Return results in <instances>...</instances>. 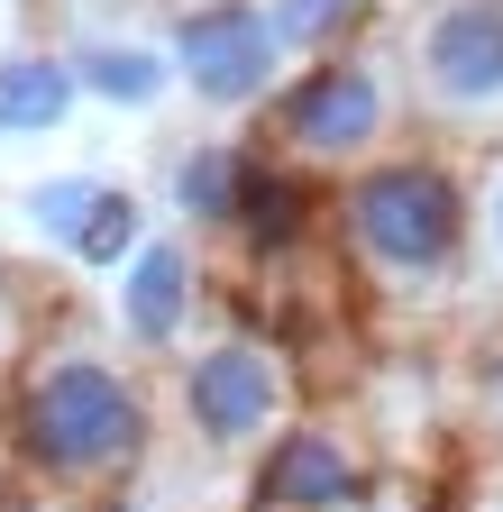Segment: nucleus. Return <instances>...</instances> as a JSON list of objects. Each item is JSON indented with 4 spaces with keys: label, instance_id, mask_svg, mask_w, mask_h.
Returning a JSON list of instances; mask_svg holds the SVG:
<instances>
[{
    "label": "nucleus",
    "instance_id": "nucleus-1",
    "mask_svg": "<svg viewBox=\"0 0 503 512\" xmlns=\"http://www.w3.org/2000/svg\"><path fill=\"white\" fill-rule=\"evenodd\" d=\"M156 448V403H147V375L119 366V348L65 330V339H37L10 375V458L37 494H65V503H110L147 467Z\"/></svg>",
    "mask_w": 503,
    "mask_h": 512
},
{
    "label": "nucleus",
    "instance_id": "nucleus-2",
    "mask_svg": "<svg viewBox=\"0 0 503 512\" xmlns=\"http://www.w3.org/2000/svg\"><path fill=\"white\" fill-rule=\"evenodd\" d=\"M330 238L348 247V266L375 293H439L467 266L476 202L458 165H439L421 147H385L330 183Z\"/></svg>",
    "mask_w": 503,
    "mask_h": 512
},
{
    "label": "nucleus",
    "instance_id": "nucleus-3",
    "mask_svg": "<svg viewBox=\"0 0 503 512\" xmlns=\"http://www.w3.org/2000/svg\"><path fill=\"white\" fill-rule=\"evenodd\" d=\"M394 119H403V92L385 83V64H375V55L348 46V55H311V64H293V74L266 92V138H257V147H275L284 165L339 183L348 165L385 156Z\"/></svg>",
    "mask_w": 503,
    "mask_h": 512
},
{
    "label": "nucleus",
    "instance_id": "nucleus-4",
    "mask_svg": "<svg viewBox=\"0 0 503 512\" xmlns=\"http://www.w3.org/2000/svg\"><path fill=\"white\" fill-rule=\"evenodd\" d=\"M174 412H183V430H193L202 458L247 467V458H257V448L302 412L293 357H284L275 339H257V330H220V339H202V348H183V366H174Z\"/></svg>",
    "mask_w": 503,
    "mask_h": 512
},
{
    "label": "nucleus",
    "instance_id": "nucleus-5",
    "mask_svg": "<svg viewBox=\"0 0 503 512\" xmlns=\"http://www.w3.org/2000/svg\"><path fill=\"white\" fill-rule=\"evenodd\" d=\"M165 64L202 110H266V92L293 74V55L266 28V0H183L165 28Z\"/></svg>",
    "mask_w": 503,
    "mask_h": 512
},
{
    "label": "nucleus",
    "instance_id": "nucleus-6",
    "mask_svg": "<svg viewBox=\"0 0 503 512\" xmlns=\"http://www.w3.org/2000/svg\"><path fill=\"white\" fill-rule=\"evenodd\" d=\"M412 101L439 119L503 110V0H430L412 19Z\"/></svg>",
    "mask_w": 503,
    "mask_h": 512
},
{
    "label": "nucleus",
    "instance_id": "nucleus-7",
    "mask_svg": "<svg viewBox=\"0 0 503 512\" xmlns=\"http://www.w3.org/2000/svg\"><path fill=\"white\" fill-rule=\"evenodd\" d=\"M366 448L339 421H284L257 458H247V512H357L366 503Z\"/></svg>",
    "mask_w": 503,
    "mask_h": 512
},
{
    "label": "nucleus",
    "instance_id": "nucleus-8",
    "mask_svg": "<svg viewBox=\"0 0 503 512\" xmlns=\"http://www.w3.org/2000/svg\"><path fill=\"white\" fill-rule=\"evenodd\" d=\"M321 220H330V192H321V174H302V165H284L275 147H257V138H247L229 238H238L247 256H257V266H284V256H302L311 238H321Z\"/></svg>",
    "mask_w": 503,
    "mask_h": 512
},
{
    "label": "nucleus",
    "instance_id": "nucleus-9",
    "mask_svg": "<svg viewBox=\"0 0 503 512\" xmlns=\"http://www.w3.org/2000/svg\"><path fill=\"white\" fill-rule=\"evenodd\" d=\"M202 320V247L193 238H147L119 266V339L138 357H174Z\"/></svg>",
    "mask_w": 503,
    "mask_h": 512
},
{
    "label": "nucleus",
    "instance_id": "nucleus-10",
    "mask_svg": "<svg viewBox=\"0 0 503 512\" xmlns=\"http://www.w3.org/2000/svg\"><path fill=\"white\" fill-rule=\"evenodd\" d=\"M238 165H247V138H183L165 156V192H174V220L193 238H229V211H238Z\"/></svg>",
    "mask_w": 503,
    "mask_h": 512
},
{
    "label": "nucleus",
    "instance_id": "nucleus-11",
    "mask_svg": "<svg viewBox=\"0 0 503 512\" xmlns=\"http://www.w3.org/2000/svg\"><path fill=\"white\" fill-rule=\"evenodd\" d=\"M74 101H83V83L65 55H46V46L0 55V138H46V128L74 119Z\"/></svg>",
    "mask_w": 503,
    "mask_h": 512
},
{
    "label": "nucleus",
    "instance_id": "nucleus-12",
    "mask_svg": "<svg viewBox=\"0 0 503 512\" xmlns=\"http://www.w3.org/2000/svg\"><path fill=\"white\" fill-rule=\"evenodd\" d=\"M65 64H74V83H83L92 101H110V110H156V101L174 92V64H165V46L92 37V46H74Z\"/></svg>",
    "mask_w": 503,
    "mask_h": 512
},
{
    "label": "nucleus",
    "instance_id": "nucleus-13",
    "mask_svg": "<svg viewBox=\"0 0 503 512\" xmlns=\"http://www.w3.org/2000/svg\"><path fill=\"white\" fill-rule=\"evenodd\" d=\"M138 247H147V202H138L129 183H101V202L83 211V229L65 238V256H74L83 275H119Z\"/></svg>",
    "mask_w": 503,
    "mask_h": 512
},
{
    "label": "nucleus",
    "instance_id": "nucleus-14",
    "mask_svg": "<svg viewBox=\"0 0 503 512\" xmlns=\"http://www.w3.org/2000/svg\"><path fill=\"white\" fill-rule=\"evenodd\" d=\"M266 28L293 64L311 55H348V37L366 28V0H266Z\"/></svg>",
    "mask_w": 503,
    "mask_h": 512
},
{
    "label": "nucleus",
    "instance_id": "nucleus-15",
    "mask_svg": "<svg viewBox=\"0 0 503 512\" xmlns=\"http://www.w3.org/2000/svg\"><path fill=\"white\" fill-rule=\"evenodd\" d=\"M101 202V174H55V183H37L28 192V220H37V238H55L65 247L74 229H83V211Z\"/></svg>",
    "mask_w": 503,
    "mask_h": 512
},
{
    "label": "nucleus",
    "instance_id": "nucleus-16",
    "mask_svg": "<svg viewBox=\"0 0 503 512\" xmlns=\"http://www.w3.org/2000/svg\"><path fill=\"white\" fill-rule=\"evenodd\" d=\"M485 394H494V403H503V348H494V357H485Z\"/></svg>",
    "mask_w": 503,
    "mask_h": 512
},
{
    "label": "nucleus",
    "instance_id": "nucleus-17",
    "mask_svg": "<svg viewBox=\"0 0 503 512\" xmlns=\"http://www.w3.org/2000/svg\"><path fill=\"white\" fill-rule=\"evenodd\" d=\"M485 229H494V247H503V183H494V202H485Z\"/></svg>",
    "mask_w": 503,
    "mask_h": 512
}]
</instances>
